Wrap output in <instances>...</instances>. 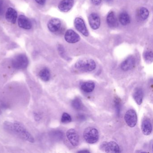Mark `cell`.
I'll use <instances>...</instances> for the list:
<instances>
[{
  "mask_svg": "<svg viewBox=\"0 0 153 153\" xmlns=\"http://www.w3.org/2000/svg\"><path fill=\"white\" fill-rule=\"evenodd\" d=\"M67 137L69 142L74 146H76L79 143V137L77 132L74 129H70L67 132Z\"/></svg>",
  "mask_w": 153,
  "mask_h": 153,
  "instance_id": "8",
  "label": "cell"
},
{
  "mask_svg": "<svg viewBox=\"0 0 153 153\" xmlns=\"http://www.w3.org/2000/svg\"><path fill=\"white\" fill-rule=\"evenodd\" d=\"M103 150L106 153H119L121 152L119 145L114 141L105 142Z\"/></svg>",
  "mask_w": 153,
  "mask_h": 153,
  "instance_id": "12",
  "label": "cell"
},
{
  "mask_svg": "<svg viewBox=\"0 0 153 153\" xmlns=\"http://www.w3.org/2000/svg\"><path fill=\"white\" fill-rule=\"evenodd\" d=\"M96 68V64L92 59H83L76 62L75 68L77 70L82 72H90Z\"/></svg>",
  "mask_w": 153,
  "mask_h": 153,
  "instance_id": "2",
  "label": "cell"
},
{
  "mask_svg": "<svg viewBox=\"0 0 153 153\" xmlns=\"http://www.w3.org/2000/svg\"><path fill=\"white\" fill-rule=\"evenodd\" d=\"M18 23L20 28L25 30H30L33 26L30 19L25 15H21L19 16Z\"/></svg>",
  "mask_w": 153,
  "mask_h": 153,
  "instance_id": "9",
  "label": "cell"
},
{
  "mask_svg": "<svg viewBox=\"0 0 153 153\" xmlns=\"http://www.w3.org/2000/svg\"><path fill=\"white\" fill-rule=\"evenodd\" d=\"M135 65V58L133 56L128 57L120 65V68L124 71H128L132 69Z\"/></svg>",
  "mask_w": 153,
  "mask_h": 153,
  "instance_id": "15",
  "label": "cell"
},
{
  "mask_svg": "<svg viewBox=\"0 0 153 153\" xmlns=\"http://www.w3.org/2000/svg\"><path fill=\"white\" fill-rule=\"evenodd\" d=\"M38 75L39 77L45 82H48L51 79V72L50 70L47 68H44L41 70Z\"/></svg>",
  "mask_w": 153,
  "mask_h": 153,
  "instance_id": "19",
  "label": "cell"
},
{
  "mask_svg": "<svg viewBox=\"0 0 153 153\" xmlns=\"http://www.w3.org/2000/svg\"><path fill=\"white\" fill-rule=\"evenodd\" d=\"M106 21L107 24L110 27H116L118 25V21L116 16L113 12L111 11L107 15Z\"/></svg>",
  "mask_w": 153,
  "mask_h": 153,
  "instance_id": "18",
  "label": "cell"
},
{
  "mask_svg": "<svg viewBox=\"0 0 153 153\" xmlns=\"http://www.w3.org/2000/svg\"><path fill=\"white\" fill-rule=\"evenodd\" d=\"M71 121V116L67 113H64L62 114V117L61 122L62 123H68Z\"/></svg>",
  "mask_w": 153,
  "mask_h": 153,
  "instance_id": "26",
  "label": "cell"
},
{
  "mask_svg": "<svg viewBox=\"0 0 153 153\" xmlns=\"http://www.w3.org/2000/svg\"><path fill=\"white\" fill-rule=\"evenodd\" d=\"M74 3V0H62L59 4L58 8L62 12H67L72 8Z\"/></svg>",
  "mask_w": 153,
  "mask_h": 153,
  "instance_id": "16",
  "label": "cell"
},
{
  "mask_svg": "<svg viewBox=\"0 0 153 153\" xmlns=\"http://www.w3.org/2000/svg\"><path fill=\"white\" fill-rule=\"evenodd\" d=\"M114 103H115V107L117 114H119L120 111L121 102L119 97H117L115 98Z\"/></svg>",
  "mask_w": 153,
  "mask_h": 153,
  "instance_id": "27",
  "label": "cell"
},
{
  "mask_svg": "<svg viewBox=\"0 0 153 153\" xmlns=\"http://www.w3.org/2000/svg\"><path fill=\"white\" fill-rule=\"evenodd\" d=\"M106 1H111V0H106Z\"/></svg>",
  "mask_w": 153,
  "mask_h": 153,
  "instance_id": "34",
  "label": "cell"
},
{
  "mask_svg": "<svg viewBox=\"0 0 153 153\" xmlns=\"http://www.w3.org/2000/svg\"><path fill=\"white\" fill-rule=\"evenodd\" d=\"M62 23L58 18H52L50 19L47 24L48 29L52 33H56L59 32L61 28Z\"/></svg>",
  "mask_w": 153,
  "mask_h": 153,
  "instance_id": "7",
  "label": "cell"
},
{
  "mask_svg": "<svg viewBox=\"0 0 153 153\" xmlns=\"http://www.w3.org/2000/svg\"><path fill=\"white\" fill-rule=\"evenodd\" d=\"M6 20L11 24H15L16 22L18 13L16 10L12 7L7 9L5 15Z\"/></svg>",
  "mask_w": 153,
  "mask_h": 153,
  "instance_id": "14",
  "label": "cell"
},
{
  "mask_svg": "<svg viewBox=\"0 0 153 153\" xmlns=\"http://www.w3.org/2000/svg\"><path fill=\"white\" fill-rule=\"evenodd\" d=\"M95 88V84L92 81L84 82L81 85V88L84 92L88 93L93 92Z\"/></svg>",
  "mask_w": 153,
  "mask_h": 153,
  "instance_id": "20",
  "label": "cell"
},
{
  "mask_svg": "<svg viewBox=\"0 0 153 153\" xmlns=\"http://www.w3.org/2000/svg\"><path fill=\"white\" fill-rule=\"evenodd\" d=\"M88 22L91 28L94 30H97L100 26V17L96 13H92L88 18Z\"/></svg>",
  "mask_w": 153,
  "mask_h": 153,
  "instance_id": "13",
  "label": "cell"
},
{
  "mask_svg": "<svg viewBox=\"0 0 153 153\" xmlns=\"http://www.w3.org/2000/svg\"><path fill=\"white\" fill-rule=\"evenodd\" d=\"M120 22L123 25H127L130 22L129 16L126 12H122L119 17Z\"/></svg>",
  "mask_w": 153,
  "mask_h": 153,
  "instance_id": "21",
  "label": "cell"
},
{
  "mask_svg": "<svg viewBox=\"0 0 153 153\" xmlns=\"http://www.w3.org/2000/svg\"><path fill=\"white\" fill-rule=\"evenodd\" d=\"M58 51H59V53L60 55L61 56V57H62L64 59H68V58H67V56H66L64 48H63L62 46L59 45V46L58 47Z\"/></svg>",
  "mask_w": 153,
  "mask_h": 153,
  "instance_id": "28",
  "label": "cell"
},
{
  "mask_svg": "<svg viewBox=\"0 0 153 153\" xmlns=\"http://www.w3.org/2000/svg\"><path fill=\"white\" fill-rule=\"evenodd\" d=\"M78 153H90L88 150H80V151H78Z\"/></svg>",
  "mask_w": 153,
  "mask_h": 153,
  "instance_id": "33",
  "label": "cell"
},
{
  "mask_svg": "<svg viewBox=\"0 0 153 153\" xmlns=\"http://www.w3.org/2000/svg\"><path fill=\"white\" fill-rule=\"evenodd\" d=\"M72 107L76 110H80L83 108L82 101L79 98L76 97L72 101L71 103Z\"/></svg>",
  "mask_w": 153,
  "mask_h": 153,
  "instance_id": "22",
  "label": "cell"
},
{
  "mask_svg": "<svg viewBox=\"0 0 153 153\" xmlns=\"http://www.w3.org/2000/svg\"><path fill=\"white\" fill-rule=\"evenodd\" d=\"M91 1L94 5L97 6V5H100L101 4L102 0H91Z\"/></svg>",
  "mask_w": 153,
  "mask_h": 153,
  "instance_id": "30",
  "label": "cell"
},
{
  "mask_svg": "<svg viewBox=\"0 0 153 153\" xmlns=\"http://www.w3.org/2000/svg\"><path fill=\"white\" fill-rule=\"evenodd\" d=\"M144 59L146 62L148 63H152L153 60V54L152 52L148 51L144 53Z\"/></svg>",
  "mask_w": 153,
  "mask_h": 153,
  "instance_id": "24",
  "label": "cell"
},
{
  "mask_svg": "<svg viewBox=\"0 0 153 153\" xmlns=\"http://www.w3.org/2000/svg\"><path fill=\"white\" fill-rule=\"evenodd\" d=\"M34 119L36 121H39L41 120V116L39 114L37 113H34Z\"/></svg>",
  "mask_w": 153,
  "mask_h": 153,
  "instance_id": "29",
  "label": "cell"
},
{
  "mask_svg": "<svg viewBox=\"0 0 153 153\" xmlns=\"http://www.w3.org/2000/svg\"><path fill=\"white\" fill-rule=\"evenodd\" d=\"M152 127L151 121L148 117L143 118L141 123V130L144 135H150L152 132Z\"/></svg>",
  "mask_w": 153,
  "mask_h": 153,
  "instance_id": "11",
  "label": "cell"
},
{
  "mask_svg": "<svg viewBox=\"0 0 153 153\" xmlns=\"http://www.w3.org/2000/svg\"><path fill=\"white\" fill-rule=\"evenodd\" d=\"M149 12L148 10L145 7H142L140 9L139 11V16L140 18L142 20L146 19L149 17Z\"/></svg>",
  "mask_w": 153,
  "mask_h": 153,
  "instance_id": "23",
  "label": "cell"
},
{
  "mask_svg": "<svg viewBox=\"0 0 153 153\" xmlns=\"http://www.w3.org/2000/svg\"><path fill=\"white\" fill-rule=\"evenodd\" d=\"M51 137L55 140H60L62 138L63 133L60 131H55L51 132Z\"/></svg>",
  "mask_w": 153,
  "mask_h": 153,
  "instance_id": "25",
  "label": "cell"
},
{
  "mask_svg": "<svg viewBox=\"0 0 153 153\" xmlns=\"http://www.w3.org/2000/svg\"><path fill=\"white\" fill-rule=\"evenodd\" d=\"M13 133L21 137L30 143H34L35 139L32 134L25 127L20 123H13Z\"/></svg>",
  "mask_w": 153,
  "mask_h": 153,
  "instance_id": "1",
  "label": "cell"
},
{
  "mask_svg": "<svg viewBox=\"0 0 153 153\" xmlns=\"http://www.w3.org/2000/svg\"><path fill=\"white\" fill-rule=\"evenodd\" d=\"M1 114V111L0 110V114Z\"/></svg>",
  "mask_w": 153,
  "mask_h": 153,
  "instance_id": "35",
  "label": "cell"
},
{
  "mask_svg": "<svg viewBox=\"0 0 153 153\" xmlns=\"http://www.w3.org/2000/svg\"><path fill=\"white\" fill-rule=\"evenodd\" d=\"M83 136L85 141L89 144L96 143L99 139L98 131L93 127L87 128L84 130Z\"/></svg>",
  "mask_w": 153,
  "mask_h": 153,
  "instance_id": "4",
  "label": "cell"
},
{
  "mask_svg": "<svg viewBox=\"0 0 153 153\" xmlns=\"http://www.w3.org/2000/svg\"><path fill=\"white\" fill-rule=\"evenodd\" d=\"M29 64L27 56L25 54H19L15 56L11 62L12 67L16 70L25 69Z\"/></svg>",
  "mask_w": 153,
  "mask_h": 153,
  "instance_id": "3",
  "label": "cell"
},
{
  "mask_svg": "<svg viewBox=\"0 0 153 153\" xmlns=\"http://www.w3.org/2000/svg\"><path fill=\"white\" fill-rule=\"evenodd\" d=\"M74 25L76 29L84 36H88L89 35L85 24L83 19L80 18H76L74 21Z\"/></svg>",
  "mask_w": 153,
  "mask_h": 153,
  "instance_id": "6",
  "label": "cell"
},
{
  "mask_svg": "<svg viewBox=\"0 0 153 153\" xmlns=\"http://www.w3.org/2000/svg\"><path fill=\"white\" fill-rule=\"evenodd\" d=\"M133 97L138 105H140L141 104L142 102L143 97V92L142 89L140 88H135L133 94Z\"/></svg>",
  "mask_w": 153,
  "mask_h": 153,
  "instance_id": "17",
  "label": "cell"
},
{
  "mask_svg": "<svg viewBox=\"0 0 153 153\" xmlns=\"http://www.w3.org/2000/svg\"><path fill=\"white\" fill-rule=\"evenodd\" d=\"M124 120L127 125L131 128L136 126L137 120V114L134 110L130 109L126 112L124 116Z\"/></svg>",
  "mask_w": 153,
  "mask_h": 153,
  "instance_id": "5",
  "label": "cell"
},
{
  "mask_svg": "<svg viewBox=\"0 0 153 153\" xmlns=\"http://www.w3.org/2000/svg\"><path fill=\"white\" fill-rule=\"evenodd\" d=\"M65 39L69 43H75L80 40L79 35L71 29H69L65 33Z\"/></svg>",
  "mask_w": 153,
  "mask_h": 153,
  "instance_id": "10",
  "label": "cell"
},
{
  "mask_svg": "<svg viewBox=\"0 0 153 153\" xmlns=\"http://www.w3.org/2000/svg\"><path fill=\"white\" fill-rule=\"evenodd\" d=\"M2 1L1 0H0V14H1V12H2V10H3V5H2Z\"/></svg>",
  "mask_w": 153,
  "mask_h": 153,
  "instance_id": "32",
  "label": "cell"
},
{
  "mask_svg": "<svg viewBox=\"0 0 153 153\" xmlns=\"http://www.w3.org/2000/svg\"><path fill=\"white\" fill-rule=\"evenodd\" d=\"M36 2L40 5H44L46 2V0H35Z\"/></svg>",
  "mask_w": 153,
  "mask_h": 153,
  "instance_id": "31",
  "label": "cell"
}]
</instances>
